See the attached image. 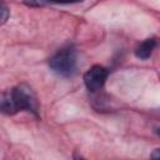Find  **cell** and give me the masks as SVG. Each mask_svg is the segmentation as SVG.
<instances>
[{
  "mask_svg": "<svg viewBox=\"0 0 160 160\" xmlns=\"http://www.w3.org/2000/svg\"><path fill=\"white\" fill-rule=\"evenodd\" d=\"M9 19V9L2 0H0V24H4Z\"/></svg>",
  "mask_w": 160,
  "mask_h": 160,
  "instance_id": "5",
  "label": "cell"
},
{
  "mask_svg": "<svg viewBox=\"0 0 160 160\" xmlns=\"http://www.w3.org/2000/svg\"><path fill=\"white\" fill-rule=\"evenodd\" d=\"M48 4H60V5H69V4H78L82 2V0H46Z\"/></svg>",
  "mask_w": 160,
  "mask_h": 160,
  "instance_id": "7",
  "label": "cell"
},
{
  "mask_svg": "<svg viewBox=\"0 0 160 160\" xmlns=\"http://www.w3.org/2000/svg\"><path fill=\"white\" fill-rule=\"evenodd\" d=\"M76 64H78L76 50L71 45L60 49L56 54H54L49 59L50 69L58 75L64 76V78H69L75 74Z\"/></svg>",
  "mask_w": 160,
  "mask_h": 160,
  "instance_id": "2",
  "label": "cell"
},
{
  "mask_svg": "<svg viewBox=\"0 0 160 160\" xmlns=\"http://www.w3.org/2000/svg\"><path fill=\"white\" fill-rule=\"evenodd\" d=\"M156 46V39L155 38H149L145 39L142 42H140L136 49H135V56L140 60H146L151 56L154 49Z\"/></svg>",
  "mask_w": 160,
  "mask_h": 160,
  "instance_id": "4",
  "label": "cell"
},
{
  "mask_svg": "<svg viewBox=\"0 0 160 160\" xmlns=\"http://www.w3.org/2000/svg\"><path fill=\"white\" fill-rule=\"evenodd\" d=\"M24 4L31 8H41L48 4L46 0H24Z\"/></svg>",
  "mask_w": 160,
  "mask_h": 160,
  "instance_id": "6",
  "label": "cell"
},
{
  "mask_svg": "<svg viewBox=\"0 0 160 160\" xmlns=\"http://www.w3.org/2000/svg\"><path fill=\"white\" fill-rule=\"evenodd\" d=\"M19 111H29L39 118L38 98L28 84H19L0 92V112L15 115Z\"/></svg>",
  "mask_w": 160,
  "mask_h": 160,
  "instance_id": "1",
  "label": "cell"
},
{
  "mask_svg": "<svg viewBox=\"0 0 160 160\" xmlns=\"http://www.w3.org/2000/svg\"><path fill=\"white\" fill-rule=\"evenodd\" d=\"M109 76V70L102 65H92L84 74V84L90 92L99 91Z\"/></svg>",
  "mask_w": 160,
  "mask_h": 160,
  "instance_id": "3",
  "label": "cell"
}]
</instances>
